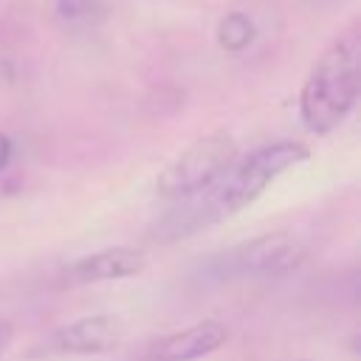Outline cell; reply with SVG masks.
<instances>
[{
	"instance_id": "obj_1",
	"label": "cell",
	"mask_w": 361,
	"mask_h": 361,
	"mask_svg": "<svg viewBox=\"0 0 361 361\" xmlns=\"http://www.w3.org/2000/svg\"><path fill=\"white\" fill-rule=\"evenodd\" d=\"M361 90V31L353 23L341 31L310 68L302 93L299 113L310 133L324 135L336 130L358 102Z\"/></svg>"
},
{
	"instance_id": "obj_2",
	"label": "cell",
	"mask_w": 361,
	"mask_h": 361,
	"mask_svg": "<svg viewBox=\"0 0 361 361\" xmlns=\"http://www.w3.org/2000/svg\"><path fill=\"white\" fill-rule=\"evenodd\" d=\"M237 158V141L228 133H212L197 138L189 149H183L175 161H169L158 178L155 192L164 197H195L209 192Z\"/></svg>"
},
{
	"instance_id": "obj_3",
	"label": "cell",
	"mask_w": 361,
	"mask_h": 361,
	"mask_svg": "<svg viewBox=\"0 0 361 361\" xmlns=\"http://www.w3.org/2000/svg\"><path fill=\"white\" fill-rule=\"evenodd\" d=\"M307 155H310L307 147L299 144V141H274V144H265V147L254 149L226 178V183L212 195L220 217H228V214L245 209L248 203H254L276 175L302 164Z\"/></svg>"
},
{
	"instance_id": "obj_4",
	"label": "cell",
	"mask_w": 361,
	"mask_h": 361,
	"mask_svg": "<svg viewBox=\"0 0 361 361\" xmlns=\"http://www.w3.org/2000/svg\"><path fill=\"white\" fill-rule=\"evenodd\" d=\"M305 245L290 234H262L245 240L209 262L214 279H245V276H282L302 265Z\"/></svg>"
},
{
	"instance_id": "obj_5",
	"label": "cell",
	"mask_w": 361,
	"mask_h": 361,
	"mask_svg": "<svg viewBox=\"0 0 361 361\" xmlns=\"http://www.w3.org/2000/svg\"><path fill=\"white\" fill-rule=\"evenodd\" d=\"M124 336V324L113 313H93L82 316L76 322H68L59 327L51 338L48 347L54 353H71V355H99L113 347H118Z\"/></svg>"
},
{
	"instance_id": "obj_6",
	"label": "cell",
	"mask_w": 361,
	"mask_h": 361,
	"mask_svg": "<svg viewBox=\"0 0 361 361\" xmlns=\"http://www.w3.org/2000/svg\"><path fill=\"white\" fill-rule=\"evenodd\" d=\"M147 265L144 251L130 248V245H113L102 248L96 254L79 257L71 262L62 274L65 285H90V282H107V279H124L141 274Z\"/></svg>"
},
{
	"instance_id": "obj_7",
	"label": "cell",
	"mask_w": 361,
	"mask_h": 361,
	"mask_svg": "<svg viewBox=\"0 0 361 361\" xmlns=\"http://www.w3.org/2000/svg\"><path fill=\"white\" fill-rule=\"evenodd\" d=\"M228 330L217 319H203L186 330L158 338L149 350V361H197L226 344Z\"/></svg>"
},
{
	"instance_id": "obj_8",
	"label": "cell",
	"mask_w": 361,
	"mask_h": 361,
	"mask_svg": "<svg viewBox=\"0 0 361 361\" xmlns=\"http://www.w3.org/2000/svg\"><path fill=\"white\" fill-rule=\"evenodd\" d=\"M220 217L217 206H214V197H206L200 203H186V206H178L172 209L161 223L152 226V240L158 243H172V240H183L189 237L192 231H200L203 226L214 223Z\"/></svg>"
},
{
	"instance_id": "obj_9",
	"label": "cell",
	"mask_w": 361,
	"mask_h": 361,
	"mask_svg": "<svg viewBox=\"0 0 361 361\" xmlns=\"http://www.w3.org/2000/svg\"><path fill=\"white\" fill-rule=\"evenodd\" d=\"M251 39H254V23H251L248 14L231 11V14H226L220 20V25H217V42H220V48L237 54V51L248 48Z\"/></svg>"
},
{
	"instance_id": "obj_10",
	"label": "cell",
	"mask_w": 361,
	"mask_h": 361,
	"mask_svg": "<svg viewBox=\"0 0 361 361\" xmlns=\"http://www.w3.org/2000/svg\"><path fill=\"white\" fill-rule=\"evenodd\" d=\"M99 11V0H56V14L65 23L90 20Z\"/></svg>"
},
{
	"instance_id": "obj_11",
	"label": "cell",
	"mask_w": 361,
	"mask_h": 361,
	"mask_svg": "<svg viewBox=\"0 0 361 361\" xmlns=\"http://www.w3.org/2000/svg\"><path fill=\"white\" fill-rule=\"evenodd\" d=\"M11 338H14V327H11V322H0V355L8 350Z\"/></svg>"
},
{
	"instance_id": "obj_12",
	"label": "cell",
	"mask_w": 361,
	"mask_h": 361,
	"mask_svg": "<svg viewBox=\"0 0 361 361\" xmlns=\"http://www.w3.org/2000/svg\"><path fill=\"white\" fill-rule=\"evenodd\" d=\"M8 158H11V138L6 133H0V169H6Z\"/></svg>"
}]
</instances>
